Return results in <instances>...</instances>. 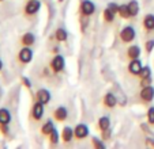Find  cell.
<instances>
[{
	"label": "cell",
	"instance_id": "obj_19",
	"mask_svg": "<svg viewBox=\"0 0 154 149\" xmlns=\"http://www.w3.org/2000/svg\"><path fill=\"white\" fill-rule=\"evenodd\" d=\"M55 129V123L52 122V119H48L44 122V125L41 126V134L45 136V137H48V136L52 133V130Z\"/></svg>",
	"mask_w": 154,
	"mask_h": 149
},
{
	"label": "cell",
	"instance_id": "obj_7",
	"mask_svg": "<svg viewBox=\"0 0 154 149\" xmlns=\"http://www.w3.org/2000/svg\"><path fill=\"white\" fill-rule=\"evenodd\" d=\"M44 107H45V104H44V103H41V102H38V101L34 102V104H33V107H32V112H30L33 121L38 122V121L42 119V117H44Z\"/></svg>",
	"mask_w": 154,
	"mask_h": 149
},
{
	"label": "cell",
	"instance_id": "obj_5",
	"mask_svg": "<svg viewBox=\"0 0 154 149\" xmlns=\"http://www.w3.org/2000/svg\"><path fill=\"white\" fill-rule=\"evenodd\" d=\"M17 60H18V63L23 64V65L29 64L30 61L33 60V50H32V48H30V46H22V49L18 52Z\"/></svg>",
	"mask_w": 154,
	"mask_h": 149
},
{
	"label": "cell",
	"instance_id": "obj_28",
	"mask_svg": "<svg viewBox=\"0 0 154 149\" xmlns=\"http://www.w3.org/2000/svg\"><path fill=\"white\" fill-rule=\"evenodd\" d=\"M145 50L147 54H150V53L154 50V38H151V39H149L145 42Z\"/></svg>",
	"mask_w": 154,
	"mask_h": 149
},
{
	"label": "cell",
	"instance_id": "obj_13",
	"mask_svg": "<svg viewBox=\"0 0 154 149\" xmlns=\"http://www.w3.org/2000/svg\"><path fill=\"white\" fill-rule=\"evenodd\" d=\"M142 26H143V29H145L146 33L154 31V14H147L143 16Z\"/></svg>",
	"mask_w": 154,
	"mask_h": 149
},
{
	"label": "cell",
	"instance_id": "obj_32",
	"mask_svg": "<svg viewBox=\"0 0 154 149\" xmlns=\"http://www.w3.org/2000/svg\"><path fill=\"white\" fill-rule=\"evenodd\" d=\"M0 133L3 136H8V133H10L8 125H0Z\"/></svg>",
	"mask_w": 154,
	"mask_h": 149
},
{
	"label": "cell",
	"instance_id": "obj_8",
	"mask_svg": "<svg viewBox=\"0 0 154 149\" xmlns=\"http://www.w3.org/2000/svg\"><path fill=\"white\" fill-rule=\"evenodd\" d=\"M102 104L106 109H115L117 104V96L113 91H109L102 96Z\"/></svg>",
	"mask_w": 154,
	"mask_h": 149
},
{
	"label": "cell",
	"instance_id": "obj_34",
	"mask_svg": "<svg viewBox=\"0 0 154 149\" xmlns=\"http://www.w3.org/2000/svg\"><path fill=\"white\" fill-rule=\"evenodd\" d=\"M2 69H3V61L0 60V71H2Z\"/></svg>",
	"mask_w": 154,
	"mask_h": 149
},
{
	"label": "cell",
	"instance_id": "obj_6",
	"mask_svg": "<svg viewBox=\"0 0 154 149\" xmlns=\"http://www.w3.org/2000/svg\"><path fill=\"white\" fill-rule=\"evenodd\" d=\"M49 68H51V71L55 72V73H59V72L64 71V68H66V58L60 54H56L55 57L51 60Z\"/></svg>",
	"mask_w": 154,
	"mask_h": 149
},
{
	"label": "cell",
	"instance_id": "obj_2",
	"mask_svg": "<svg viewBox=\"0 0 154 149\" xmlns=\"http://www.w3.org/2000/svg\"><path fill=\"white\" fill-rule=\"evenodd\" d=\"M139 99L143 104H150L154 101V87L151 86H146L140 88L139 92Z\"/></svg>",
	"mask_w": 154,
	"mask_h": 149
},
{
	"label": "cell",
	"instance_id": "obj_10",
	"mask_svg": "<svg viewBox=\"0 0 154 149\" xmlns=\"http://www.w3.org/2000/svg\"><path fill=\"white\" fill-rule=\"evenodd\" d=\"M89 126L86 123H78L75 127H74V137L76 140H83L89 136Z\"/></svg>",
	"mask_w": 154,
	"mask_h": 149
},
{
	"label": "cell",
	"instance_id": "obj_16",
	"mask_svg": "<svg viewBox=\"0 0 154 149\" xmlns=\"http://www.w3.org/2000/svg\"><path fill=\"white\" fill-rule=\"evenodd\" d=\"M140 48L138 45H131L127 49V58L128 60H135V58L140 57Z\"/></svg>",
	"mask_w": 154,
	"mask_h": 149
},
{
	"label": "cell",
	"instance_id": "obj_29",
	"mask_svg": "<svg viewBox=\"0 0 154 149\" xmlns=\"http://www.w3.org/2000/svg\"><path fill=\"white\" fill-rule=\"evenodd\" d=\"M151 83H153V77H151V76H149V77L139 79V86H140V88H142V87H146V86H150Z\"/></svg>",
	"mask_w": 154,
	"mask_h": 149
},
{
	"label": "cell",
	"instance_id": "obj_14",
	"mask_svg": "<svg viewBox=\"0 0 154 149\" xmlns=\"http://www.w3.org/2000/svg\"><path fill=\"white\" fill-rule=\"evenodd\" d=\"M60 137H61V140H63L64 144L71 142V141L75 138V137H74V129H72V127H70V126H64L63 130H61Z\"/></svg>",
	"mask_w": 154,
	"mask_h": 149
},
{
	"label": "cell",
	"instance_id": "obj_18",
	"mask_svg": "<svg viewBox=\"0 0 154 149\" xmlns=\"http://www.w3.org/2000/svg\"><path fill=\"white\" fill-rule=\"evenodd\" d=\"M11 112L8 109H0V125H10L11 123Z\"/></svg>",
	"mask_w": 154,
	"mask_h": 149
},
{
	"label": "cell",
	"instance_id": "obj_1",
	"mask_svg": "<svg viewBox=\"0 0 154 149\" xmlns=\"http://www.w3.org/2000/svg\"><path fill=\"white\" fill-rule=\"evenodd\" d=\"M96 12V4L91 0H81L79 4V14L81 16H91Z\"/></svg>",
	"mask_w": 154,
	"mask_h": 149
},
{
	"label": "cell",
	"instance_id": "obj_24",
	"mask_svg": "<svg viewBox=\"0 0 154 149\" xmlns=\"http://www.w3.org/2000/svg\"><path fill=\"white\" fill-rule=\"evenodd\" d=\"M117 15L120 18H123V19H130L131 15H130V11H128V4H120L119 14Z\"/></svg>",
	"mask_w": 154,
	"mask_h": 149
},
{
	"label": "cell",
	"instance_id": "obj_20",
	"mask_svg": "<svg viewBox=\"0 0 154 149\" xmlns=\"http://www.w3.org/2000/svg\"><path fill=\"white\" fill-rule=\"evenodd\" d=\"M139 3H138L137 0H131L130 3H128V11H130V15L131 18H137L138 14H139Z\"/></svg>",
	"mask_w": 154,
	"mask_h": 149
},
{
	"label": "cell",
	"instance_id": "obj_26",
	"mask_svg": "<svg viewBox=\"0 0 154 149\" xmlns=\"http://www.w3.org/2000/svg\"><path fill=\"white\" fill-rule=\"evenodd\" d=\"M149 76H151V69H150V66H149V65H145L142 68V71H140V73H139V76H138V77L143 79V77H149Z\"/></svg>",
	"mask_w": 154,
	"mask_h": 149
},
{
	"label": "cell",
	"instance_id": "obj_30",
	"mask_svg": "<svg viewBox=\"0 0 154 149\" xmlns=\"http://www.w3.org/2000/svg\"><path fill=\"white\" fill-rule=\"evenodd\" d=\"M108 8L112 10V11H113L115 14H119V8H120V6H119L117 3H113V1H112V3L108 4Z\"/></svg>",
	"mask_w": 154,
	"mask_h": 149
},
{
	"label": "cell",
	"instance_id": "obj_21",
	"mask_svg": "<svg viewBox=\"0 0 154 149\" xmlns=\"http://www.w3.org/2000/svg\"><path fill=\"white\" fill-rule=\"evenodd\" d=\"M55 39L57 41V42H66V41L68 39L67 30L63 29V27H59V29L56 30V33H55Z\"/></svg>",
	"mask_w": 154,
	"mask_h": 149
},
{
	"label": "cell",
	"instance_id": "obj_12",
	"mask_svg": "<svg viewBox=\"0 0 154 149\" xmlns=\"http://www.w3.org/2000/svg\"><path fill=\"white\" fill-rule=\"evenodd\" d=\"M53 118L57 122H64L68 118V110L64 106H59L53 110Z\"/></svg>",
	"mask_w": 154,
	"mask_h": 149
},
{
	"label": "cell",
	"instance_id": "obj_33",
	"mask_svg": "<svg viewBox=\"0 0 154 149\" xmlns=\"http://www.w3.org/2000/svg\"><path fill=\"white\" fill-rule=\"evenodd\" d=\"M102 133V140H109V136H111V129H108V130H104Z\"/></svg>",
	"mask_w": 154,
	"mask_h": 149
},
{
	"label": "cell",
	"instance_id": "obj_25",
	"mask_svg": "<svg viewBox=\"0 0 154 149\" xmlns=\"http://www.w3.org/2000/svg\"><path fill=\"white\" fill-rule=\"evenodd\" d=\"M146 119L150 126H154V106H149L147 111H146Z\"/></svg>",
	"mask_w": 154,
	"mask_h": 149
},
{
	"label": "cell",
	"instance_id": "obj_3",
	"mask_svg": "<svg viewBox=\"0 0 154 149\" xmlns=\"http://www.w3.org/2000/svg\"><path fill=\"white\" fill-rule=\"evenodd\" d=\"M41 10V1L40 0H27L23 7V15L25 16H33Z\"/></svg>",
	"mask_w": 154,
	"mask_h": 149
},
{
	"label": "cell",
	"instance_id": "obj_9",
	"mask_svg": "<svg viewBox=\"0 0 154 149\" xmlns=\"http://www.w3.org/2000/svg\"><path fill=\"white\" fill-rule=\"evenodd\" d=\"M142 68H143V64H142V61H140L139 58L130 60V63H128V66H127L128 73L132 74V76H139Z\"/></svg>",
	"mask_w": 154,
	"mask_h": 149
},
{
	"label": "cell",
	"instance_id": "obj_35",
	"mask_svg": "<svg viewBox=\"0 0 154 149\" xmlns=\"http://www.w3.org/2000/svg\"><path fill=\"white\" fill-rule=\"evenodd\" d=\"M57 1H59V3H63V1H64V0H57Z\"/></svg>",
	"mask_w": 154,
	"mask_h": 149
},
{
	"label": "cell",
	"instance_id": "obj_17",
	"mask_svg": "<svg viewBox=\"0 0 154 149\" xmlns=\"http://www.w3.org/2000/svg\"><path fill=\"white\" fill-rule=\"evenodd\" d=\"M97 127H98V130H101V132L111 129V118L108 117V115L101 117L98 121H97Z\"/></svg>",
	"mask_w": 154,
	"mask_h": 149
},
{
	"label": "cell",
	"instance_id": "obj_27",
	"mask_svg": "<svg viewBox=\"0 0 154 149\" xmlns=\"http://www.w3.org/2000/svg\"><path fill=\"white\" fill-rule=\"evenodd\" d=\"M102 138H98V137H93L91 138V145L94 146V148H100V149H104L105 148V144L102 142Z\"/></svg>",
	"mask_w": 154,
	"mask_h": 149
},
{
	"label": "cell",
	"instance_id": "obj_4",
	"mask_svg": "<svg viewBox=\"0 0 154 149\" xmlns=\"http://www.w3.org/2000/svg\"><path fill=\"white\" fill-rule=\"evenodd\" d=\"M119 37L123 43H131L137 37V31H135V29L132 26H125L122 29Z\"/></svg>",
	"mask_w": 154,
	"mask_h": 149
},
{
	"label": "cell",
	"instance_id": "obj_36",
	"mask_svg": "<svg viewBox=\"0 0 154 149\" xmlns=\"http://www.w3.org/2000/svg\"><path fill=\"white\" fill-rule=\"evenodd\" d=\"M0 1H4V0H0Z\"/></svg>",
	"mask_w": 154,
	"mask_h": 149
},
{
	"label": "cell",
	"instance_id": "obj_15",
	"mask_svg": "<svg viewBox=\"0 0 154 149\" xmlns=\"http://www.w3.org/2000/svg\"><path fill=\"white\" fill-rule=\"evenodd\" d=\"M35 42V35L33 33H25L22 37L19 38V43L22 46H30L32 48Z\"/></svg>",
	"mask_w": 154,
	"mask_h": 149
},
{
	"label": "cell",
	"instance_id": "obj_23",
	"mask_svg": "<svg viewBox=\"0 0 154 149\" xmlns=\"http://www.w3.org/2000/svg\"><path fill=\"white\" fill-rule=\"evenodd\" d=\"M48 138H49V145H52V146L57 145L59 141L61 140V137H60V134H59V132L56 130V127L52 130V133L48 136Z\"/></svg>",
	"mask_w": 154,
	"mask_h": 149
},
{
	"label": "cell",
	"instance_id": "obj_31",
	"mask_svg": "<svg viewBox=\"0 0 154 149\" xmlns=\"http://www.w3.org/2000/svg\"><path fill=\"white\" fill-rule=\"evenodd\" d=\"M20 81H22V84H23L26 88H32V80H30L29 77H26V76H23V77L20 79Z\"/></svg>",
	"mask_w": 154,
	"mask_h": 149
},
{
	"label": "cell",
	"instance_id": "obj_11",
	"mask_svg": "<svg viewBox=\"0 0 154 149\" xmlns=\"http://www.w3.org/2000/svg\"><path fill=\"white\" fill-rule=\"evenodd\" d=\"M51 98H52V95H51V92L48 91V89L45 88H40L37 92H35L34 95V99L38 102H41V103L44 104H48L51 102Z\"/></svg>",
	"mask_w": 154,
	"mask_h": 149
},
{
	"label": "cell",
	"instance_id": "obj_22",
	"mask_svg": "<svg viewBox=\"0 0 154 149\" xmlns=\"http://www.w3.org/2000/svg\"><path fill=\"white\" fill-rule=\"evenodd\" d=\"M115 16H116V14H115L112 10L108 8V7L104 10V11H102V19L105 20V23H113Z\"/></svg>",
	"mask_w": 154,
	"mask_h": 149
}]
</instances>
